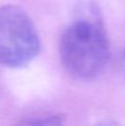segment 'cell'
I'll use <instances>...</instances> for the list:
<instances>
[{
    "instance_id": "cell-1",
    "label": "cell",
    "mask_w": 125,
    "mask_h": 126,
    "mask_svg": "<svg viewBox=\"0 0 125 126\" xmlns=\"http://www.w3.org/2000/svg\"><path fill=\"white\" fill-rule=\"evenodd\" d=\"M110 55V42L99 8L92 0H82L60 40L62 63L72 75L92 79L103 71Z\"/></svg>"
},
{
    "instance_id": "cell-2",
    "label": "cell",
    "mask_w": 125,
    "mask_h": 126,
    "mask_svg": "<svg viewBox=\"0 0 125 126\" xmlns=\"http://www.w3.org/2000/svg\"><path fill=\"white\" fill-rule=\"evenodd\" d=\"M39 50V35L28 13L13 4L0 7V65L26 66Z\"/></svg>"
},
{
    "instance_id": "cell-3",
    "label": "cell",
    "mask_w": 125,
    "mask_h": 126,
    "mask_svg": "<svg viewBox=\"0 0 125 126\" xmlns=\"http://www.w3.org/2000/svg\"><path fill=\"white\" fill-rule=\"evenodd\" d=\"M27 124H32V125H59L63 123V116L61 115H53V116H46V117H38L33 118L31 121L26 122Z\"/></svg>"
},
{
    "instance_id": "cell-4",
    "label": "cell",
    "mask_w": 125,
    "mask_h": 126,
    "mask_svg": "<svg viewBox=\"0 0 125 126\" xmlns=\"http://www.w3.org/2000/svg\"><path fill=\"white\" fill-rule=\"evenodd\" d=\"M124 58H125V53H124Z\"/></svg>"
}]
</instances>
